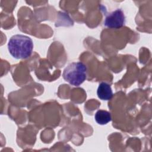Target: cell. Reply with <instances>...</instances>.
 Wrapping results in <instances>:
<instances>
[{"instance_id": "2", "label": "cell", "mask_w": 152, "mask_h": 152, "mask_svg": "<svg viewBox=\"0 0 152 152\" xmlns=\"http://www.w3.org/2000/svg\"><path fill=\"white\" fill-rule=\"evenodd\" d=\"M62 76L70 84L79 86L86 79L87 66L81 62L71 63L64 69Z\"/></svg>"}, {"instance_id": "4", "label": "cell", "mask_w": 152, "mask_h": 152, "mask_svg": "<svg viewBox=\"0 0 152 152\" xmlns=\"http://www.w3.org/2000/svg\"><path fill=\"white\" fill-rule=\"evenodd\" d=\"M97 94L99 99L103 100H109L113 97V91L109 84L102 82L100 83L97 90Z\"/></svg>"}, {"instance_id": "3", "label": "cell", "mask_w": 152, "mask_h": 152, "mask_svg": "<svg viewBox=\"0 0 152 152\" xmlns=\"http://www.w3.org/2000/svg\"><path fill=\"white\" fill-rule=\"evenodd\" d=\"M125 23V16L121 9H116L106 15L104 25L110 28H119Z\"/></svg>"}, {"instance_id": "5", "label": "cell", "mask_w": 152, "mask_h": 152, "mask_svg": "<svg viewBox=\"0 0 152 152\" xmlns=\"http://www.w3.org/2000/svg\"><path fill=\"white\" fill-rule=\"evenodd\" d=\"M94 119L99 125H106L111 121V115L106 110H99L95 113Z\"/></svg>"}, {"instance_id": "1", "label": "cell", "mask_w": 152, "mask_h": 152, "mask_svg": "<svg viewBox=\"0 0 152 152\" xmlns=\"http://www.w3.org/2000/svg\"><path fill=\"white\" fill-rule=\"evenodd\" d=\"M8 49L15 59H27L31 55L33 49L32 39L24 35L15 34L9 40Z\"/></svg>"}]
</instances>
